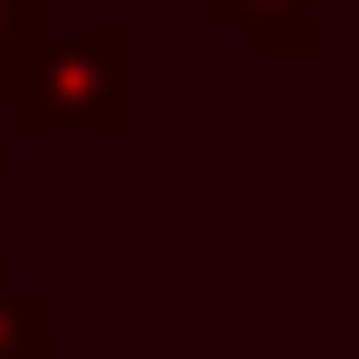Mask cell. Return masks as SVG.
<instances>
[{"instance_id":"1","label":"cell","mask_w":359,"mask_h":359,"mask_svg":"<svg viewBox=\"0 0 359 359\" xmlns=\"http://www.w3.org/2000/svg\"><path fill=\"white\" fill-rule=\"evenodd\" d=\"M43 128H86V137H128V26L86 18L52 26L34 60L9 86V146Z\"/></svg>"},{"instance_id":"2","label":"cell","mask_w":359,"mask_h":359,"mask_svg":"<svg viewBox=\"0 0 359 359\" xmlns=\"http://www.w3.org/2000/svg\"><path fill=\"white\" fill-rule=\"evenodd\" d=\"M205 9L248 43V60H317L325 52V26H317L325 0H205Z\"/></svg>"},{"instance_id":"3","label":"cell","mask_w":359,"mask_h":359,"mask_svg":"<svg viewBox=\"0 0 359 359\" xmlns=\"http://www.w3.org/2000/svg\"><path fill=\"white\" fill-rule=\"evenodd\" d=\"M0 359H52V291L0 257Z\"/></svg>"},{"instance_id":"4","label":"cell","mask_w":359,"mask_h":359,"mask_svg":"<svg viewBox=\"0 0 359 359\" xmlns=\"http://www.w3.org/2000/svg\"><path fill=\"white\" fill-rule=\"evenodd\" d=\"M43 34H52V0H0V103H9V86Z\"/></svg>"},{"instance_id":"5","label":"cell","mask_w":359,"mask_h":359,"mask_svg":"<svg viewBox=\"0 0 359 359\" xmlns=\"http://www.w3.org/2000/svg\"><path fill=\"white\" fill-rule=\"evenodd\" d=\"M9 154H18V146H9V137H0V171H9Z\"/></svg>"}]
</instances>
